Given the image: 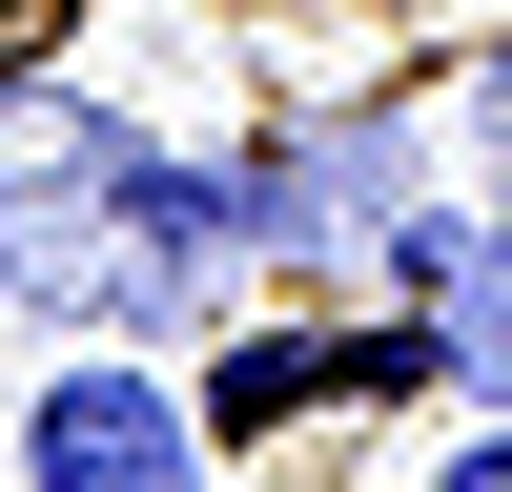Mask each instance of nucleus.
Masks as SVG:
<instances>
[{
  "instance_id": "f257e3e1",
  "label": "nucleus",
  "mask_w": 512,
  "mask_h": 492,
  "mask_svg": "<svg viewBox=\"0 0 512 492\" xmlns=\"http://www.w3.org/2000/svg\"><path fill=\"white\" fill-rule=\"evenodd\" d=\"M21 492H205V390L144 349H62L21 390Z\"/></svg>"
},
{
  "instance_id": "f03ea898",
  "label": "nucleus",
  "mask_w": 512,
  "mask_h": 492,
  "mask_svg": "<svg viewBox=\"0 0 512 492\" xmlns=\"http://www.w3.org/2000/svg\"><path fill=\"white\" fill-rule=\"evenodd\" d=\"M103 205H123L144 246H185V267L226 246V185H205V164H164V144H103Z\"/></svg>"
},
{
  "instance_id": "7ed1b4c3",
  "label": "nucleus",
  "mask_w": 512,
  "mask_h": 492,
  "mask_svg": "<svg viewBox=\"0 0 512 492\" xmlns=\"http://www.w3.org/2000/svg\"><path fill=\"white\" fill-rule=\"evenodd\" d=\"M431 492H512V431H451V451H431Z\"/></svg>"
},
{
  "instance_id": "20e7f679",
  "label": "nucleus",
  "mask_w": 512,
  "mask_h": 492,
  "mask_svg": "<svg viewBox=\"0 0 512 492\" xmlns=\"http://www.w3.org/2000/svg\"><path fill=\"white\" fill-rule=\"evenodd\" d=\"M328 492H349V472H328Z\"/></svg>"
}]
</instances>
